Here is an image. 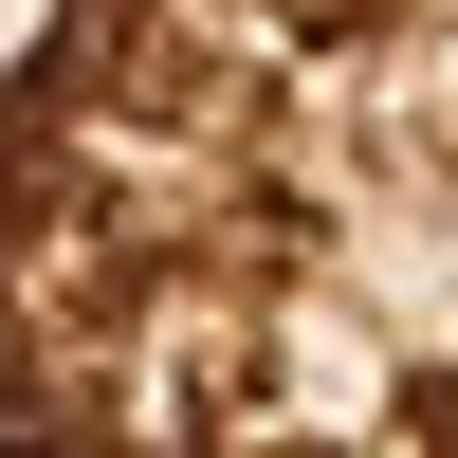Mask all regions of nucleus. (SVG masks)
<instances>
[{
	"instance_id": "1",
	"label": "nucleus",
	"mask_w": 458,
	"mask_h": 458,
	"mask_svg": "<svg viewBox=\"0 0 458 458\" xmlns=\"http://www.w3.org/2000/svg\"><path fill=\"white\" fill-rule=\"evenodd\" d=\"M0 458H458V0H37Z\"/></svg>"
}]
</instances>
